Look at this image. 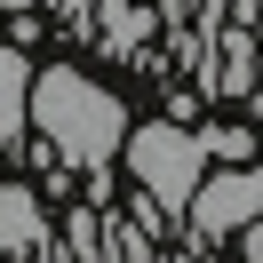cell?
Instances as JSON below:
<instances>
[{"label": "cell", "mask_w": 263, "mask_h": 263, "mask_svg": "<svg viewBox=\"0 0 263 263\" xmlns=\"http://www.w3.org/2000/svg\"><path fill=\"white\" fill-rule=\"evenodd\" d=\"M215 88H223V96H247V88H255V48H247V24H223V32H215Z\"/></svg>", "instance_id": "6"}, {"label": "cell", "mask_w": 263, "mask_h": 263, "mask_svg": "<svg viewBox=\"0 0 263 263\" xmlns=\"http://www.w3.org/2000/svg\"><path fill=\"white\" fill-rule=\"evenodd\" d=\"M56 8H88V0H56Z\"/></svg>", "instance_id": "10"}, {"label": "cell", "mask_w": 263, "mask_h": 263, "mask_svg": "<svg viewBox=\"0 0 263 263\" xmlns=\"http://www.w3.org/2000/svg\"><path fill=\"white\" fill-rule=\"evenodd\" d=\"M24 88H32V64H24L16 40H0V144L24 136Z\"/></svg>", "instance_id": "5"}, {"label": "cell", "mask_w": 263, "mask_h": 263, "mask_svg": "<svg viewBox=\"0 0 263 263\" xmlns=\"http://www.w3.org/2000/svg\"><path fill=\"white\" fill-rule=\"evenodd\" d=\"M24 128L48 136V152L64 167H104L120 152V136H128V120H120V96L112 88H96L88 72H32V88H24Z\"/></svg>", "instance_id": "1"}, {"label": "cell", "mask_w": 263, "mask_h": 263, "mask_svg": "<svg viewBox=\"0 0 263 263\" xmlns=\"http://www.w3.org/2000/svg\"><path fill=\"white\" fill-rule=\"evenodd\" d=\"M120 144H128V176L144 183V199H160L167 215H183V208H192L199 176H208V152H199V136H183L176 120H152V128H128Z\"/></svg>", "instance_id": "2"}, {"label": "cell", "mask_w": 263, "mask_h": 263, "mask_svg": "<svg viewBox=\"0 0 263 263\" xmlns=\"http://www.w3.org/2000/svg\"><path fill=\"white\" fill-rule=\"evenodd\" d=\"M208 8H215V24H247L255 16V0H208Z\"/></svg>", "instance_id": "8"}, {"label": "cell", "mask_w": 263, "mask_h": 263, "mask_svg": "<svg viewBox=\"0 0 263 263\" xmlns=\"http://www.w3.org/2000/svg\"><path fill=\"white\" fill-rule=\"evenodd\" d=\"M72 247H80V255H96V215H88V208L72 215Z\"/></svg>", "instance_id": "9"}, {"label": "cell", "mask_w": 263, "mask_h": 263, "mask_svg": "<svg viewBox=\"0 0 263 263\" xmlns=\"http://www.w3.org/2000/svg\"><path fill=\"white\" fill-rule=\"evenodd\" d=\"M8 8H32V0H8Z\"/></svg>", "instance_id": "11"}, {"label": "cell", "mask_w": 263, "mask_h": 263, "mask_svg": "<svg viewBox=\"0 0 263 263\" xmlns=\"http://www.w3.org/2000/svg\"><path fill=\"white\" fill-rule=\"evenodd\" d=\"M199 152H215V160H231V167H255V160H247V152H255V136H247V128H208V136H199Z\"/></svg>", "instance_id": "7"}, {"label": "cell", "mask_w": 263, "mask_h": 263, "mask_svg": "<svg viewBox=\"0 0 263 263\" xmlns=\"http://www.w3.org/2000/svg\"><path fill=\"white\" fill-rule=\"evenodd\" d=\"M255 208H263V176H255V167L199 176V192H192V223H199V231H247Z\"/></svg>", "instance_id": "3"}, {"label": "cell", "mask_w": 263, "mask_h": 263, "mask_svg": "<svg viewBox=\"0 0 263 263\" xmlns=\"http://www.w3.org/2000/svg\"><path fill=\"white\" fill-rule=\"evenodd\" d=\"M0 255H48V215L24 183H0Z\"/></svg>", "instance_id": "4"}]
</instances>
